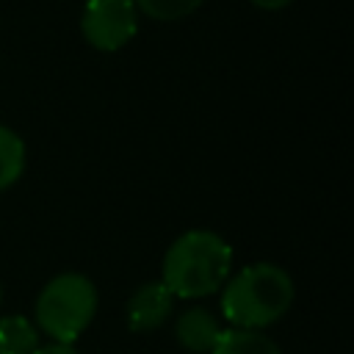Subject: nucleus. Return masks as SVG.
<instances>
[{"label": "nucleus", "mask_w": 354, "mask_h": 354, "mask_svg": "<svg viewBox=\"0 0 354 354\" xmlns=\"http://www.w3.org/2000/svg\"><path fill=\"white\" fill-rule=\"evenodd\" d=\"M174 310V296L171 290L158 279V282H144L124 304V321L130 332H155L160 329Z\"/></svg>", "instance_id": "5"}, {"label": "nucleus", "mask_w": 354, "mask_h": 354, "mask_svg": "<svg viewBox=\"0 0 354 354\" xmlns=\"http://www.w3.org/2000/svg\"><path fill=\"white\" fill-rule=\"evenodd\" d=\"M249 3L257 6V8H263V11H279V8H285L293 0H249Z\"/></svg>", "instance_id": "12"}, {"label": "nucleus", "mask_w": 354, "mask_h": 354, "mask_svg": "<svg viewBox=\"0 0 354 354\" xmlns=\"http://www.w3.org/2000/svg\"><path fill=\"white\" fill-rule=\"evenodd\" d=\"M33 354H77V348L72 343H47V346H39Z\"/></svg>", "instance_id": "11"}, {"label": "nucleus", "mask_w": 354, "mask_h": 354, "mask_svg": "<svg viewBox=\"0 0 354 354\" xmlns=\"http://www.w3.org/2000/svg\"><path fill=\"white\" fill-rule=\"evenodd\" d=\"M136 8L158 22H174L194 14L205 0H133Z\"/></svg>", "instance_id": "10"}, {"label": "nucleus", "mask_w": 354, "mask_h": 354, "mask_svg": "<svg viewBox=\"0 0 354 354\" xmlns=\"http://www.w3.org/2000/svg\"><path fill=\"white\" fill-rule=\"evenodd\" d=\"M296 288L277 263H249L221 285V315L235 329L266 332L288 315Z\"/></svg>", "instance_id": "1"}, {"label": "nucleus", "mask_w": 354, "mask_h": 354, "mask_svg": "<svg viewBox=\"0 0 354 354\" xmlns=\"http://www.w3.org/2000/svg\"><path fill=\"white\" fill-rule=\"evenodd\" d=\"M138 30V8L133 0H86L80 14L83 39L100 53L122 50Z\"/></svg>", "instance_id": "4"}, {"label": "nucleus", "mask_w": 354, "mask_h": 354, "mask_svg": "<svg viewBox=\"0 0 354 354\" xmlns=\"http://www.w3.org/2000/svg\"><path fill=\"white\" fill-rule=\"evenodd\" d=\"M41 346L39 326L25 315L0 318V354H33Z\"/></svg>", "instance_id": "7"}, {"label": "nucleus", "mask_w": 354, "mask_h": 354, "mask_svg": "<svg viewBox=\"0 0 354 354\" xmlns=\"http://www.w3.org/2000/svg\"><path fill=\"white\" fill-rule=\"evenodd\" d=\"M25 158H28V149L22 136L8 124H0V191L19 183L25 171Z\"/></svg>", "instance_id": "9"}, {"label": "nucleus", "mask_w": 354, "mask_h": 354, "mask_svg": "<svg viewBox=\"0 0 354 354\" xmlns=\"http://www.w3.org/2000/svg\"><path fill=\"white\" fill-rule=\"evenodd\" d=\"M232 271V249L213 230H188L163 254L160 282L174 299H202L221 290Z\"/></svg>", "instance_id": "2"}, {"label": "nucleus", "mask_w": 354, "mask_h": 354, "mask_svg": "<svg viewBox=\"0 0 354 354\" xmlns=\"http://www.w3.org/2000/svg\"><path fill=\"white\" fill-rule=\"evenodd\" d=\"M100 296L86 274L64 271L55 274L36 296L33 324L53 343H75L94 321Z\"/></svg>", "instance_id": "3"}, {"label": "nucleus", "mask_w": 354, "mask_h": 354, "mask_svg": "<svg viewBox=\"0 0 354 354\" xmlns=\"http://www.w3.org/2000/svg\"><path fill=\"white\" fill-rule=\"evenodd\" d=\"M224 326L216 313L207 307H185L177 321H174V340L188 351V354H210L213 346L218 343Z\"/></svg>", "instance_id": "6"}, {"label": "nucleus", "mask_w": 354, "mask_h": 354, "mask_svg": "<svg viewBox=\"0 0 354 354\" xmlns=\"http://www.w3.org/2000/svg\"><path fill=\"white\" fill-rule=\"evenodd\" d=\"M210 354H282V351L266 332L227 326Z\"/></svg>", "instance_id": "8"}, {"label": "nucleus", "mask_w": 354, "mask_h": 354, "mask_svg": "<svg viewBox=\"0 0 354 354\" xmlns=\"http://www.w3.org/2000/svg\"><path fill=\"white\" fill-rule=\"evenodd\" d=\"M0 304H3V285H0Z\"/></svg>", "instance_id": "13"}]
</instances>
